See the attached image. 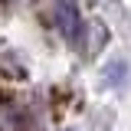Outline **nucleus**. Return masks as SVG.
Returning <instances> with one entry per match:
<instances>
[{"label":"nucleus","instance_id":"nucleus-1","mask_svg":"<svg viewBox=\"0 0 131 131\" xmlns=\"http://www.w3.org/2000/svg\"><path fill=\"white\" fill-rule=\"evenodd\" d=\"M49 13H52V23L59 26V33L66 39L75 43L82 36V13L75 0H49Z\"/></svg>","mask_w":131,"mask_h":131}]
</instances>
